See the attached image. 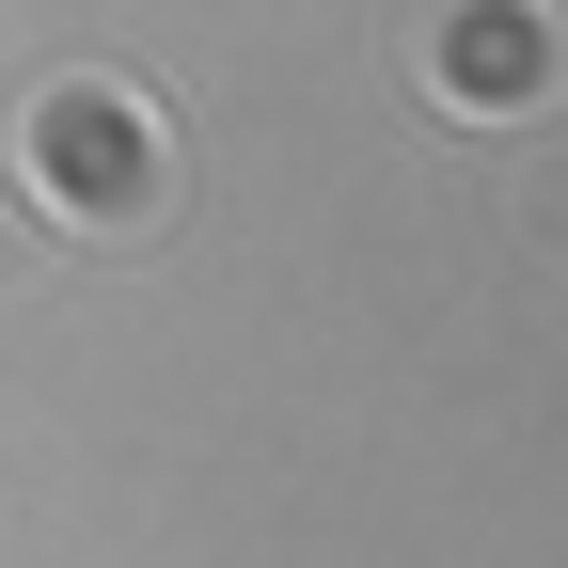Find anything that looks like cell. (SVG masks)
Here are the masks:
<instances>
[{
    "mask_svg": "<svg viewBox=\"0 0 568 568\" xmlns=\"http://www.w3.org/2000/svg\"><path fill=\"white\" fill-rule=\"evenodd\" d=\"M410 80L443 126H537V111H568V17L552 0H443Z\"/></svg>",
    "mask_w": 568,
    "mask_h": 568,
    "instance_id": "2",
    "label": "cell"
},
{
    "mask_svg": "<svg viewBox=\"0 0 568 568\" xmlns=\"http://www.w3.org/2000/svg\"><path fill=\"white\" fill-rule=\"evenodd\" d=\"M0 190L32 205V237H111V253H142V237L174 222L190 159H174V111L142 95V80H111V63H63V80L17 95Z\"/></svg>",
    "mask_w": 568,
    "mask_h": 568,
    "instance_id": "1",
    "label": "cell"
},
{
    "mask_svg": "<svg viewBox=\"0 0 568 568\" xmlns=\"http://www.w3.org/2000/svg\"><path fill=\"white\" fill-rule=\"evenodd\" d=\"M521 237H537V253H568V159H537V174H521Z\"/></svg>",
    "mask_w": 568,
    "mask_h": 568,
    "instance_id": "3",
    "label": "cell"
},
{
    "mask_svg": "<svg viewBox=\"0 0 568 568\" xmlns=\"http://www.w3.org/2000/svg\"><path fill=\"white\" fill-rule=\"evenodd\" d=\"M17 268H32V205L0 190V284H17Z\"/></svg>",
    "mask_w": 568,
    "mask_h": 568,
    "instance_id": "4",
    "label": "cell"
}]
</instances>
